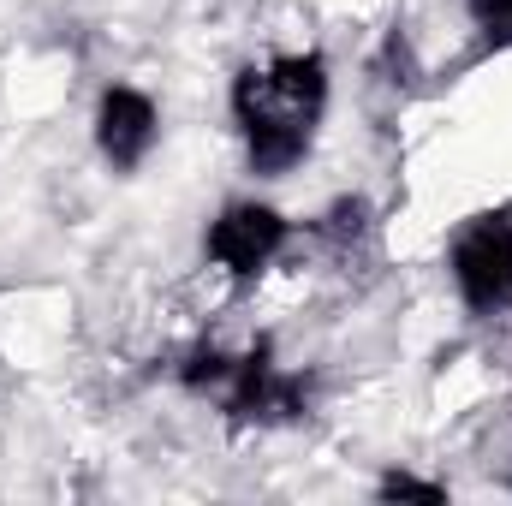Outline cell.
I'll return each mask as SVG.
<instances>
[{"label":"cell","mask_w":512,"mask_h":506,"mask_svg":"<svg viewBox=\"0 0 512 506\" xmlns=\"http://www.w3.org/2000/svg\"><path fill=\"white\" fill-rule=\"evenodd\" d=\"M376 495H382V501H429V506H441L447 501V483H429V477H417V471H387L382 483H376Z\"/></svg>","instance_id":"obj_8"},{"label":"cell","mask_w":512,"mask_h":506,"mask_svg":"<svg viewBox=\"0 0 512 506\" xmlns=\"http://www.w3.org/2000/svg\"><path fill=\"white\" fill-rule=\"evenodd\" d=\"M316 233H322L328 245H340V251H352L358 239H370V203H364V197H334V203L322 209V221H316Z\"/></svg>","instance_id":"obj_6"},{"label":"cell","mask_w":512,"mask_h":506,"mask_svg":"<svg viewBox=\"0 0 512 506\" xmlns=\"http://www.w3.org/2000/svg\"><path fill=\"white\" fill-rule=\"evenodd\" d=\"M465 12H471L483 48H507L512 42V0H465Z\"/></svg>","instance_id":"obj_7"},{"label":"cell","mask_w":512,"mask_h":506,"mask_svg":"<svg viewBox=\"0 0 512 506\" xmlns=\"http://www.w3.org/2000/svg\"><path fill=\"white\" fill-rule=\"evenodd\" d=\"M215 405L239 429H280V423H298L310 411V381L298 370H280L268 346H251V352H239L233 381L215 393Z\"/></svg>","instance_id":"obj_3"},{"label":"cell","mask_w":512,"mask_h":506,"mask_svg":"<svg viewBox=\"0 0 512 506\" xmlns=\"http://www.w3.org/2000/svg\"><path fill=\"white\" fill-rule=\"evenodd\" d=\"M292 245V221L274 209V203H256V197H239V203H227L215 221H209V233H203V256L227 274V280H256V274H268L280 256Z\"/></svg>","instance_id":"obj_4"},{"label":"cell","mask_w":512,"mask_h":506,"mask_svg":"<svg viewBox=\"0 0 512 506\" xmlns=\"http://www.w3.org/2000/svg\"><path fill=\"white\" fill-rule=\"evenodd\" d=\"M489 465L501 471V483H512V411H501V435H495V459Z\"/></svg>","instance_id":"obj_9"},{"label":"cell","mask_w":512,"mask_h":506,"mask_svg":"<svg viewBox=\"0 0 512 506\" xmlns=\"http://www.w3.org/2000/svg\"><path fill=\"white\" fill-rule=\"evenodd\" d=\"M453 292L471 316H507L512 310V209L471 215L447 245Z\"/></svg>","instance_id":"obj_2"},{"label":"cell","mask_w":512,"mask_h":506,"mask_svg":"<svg viewBox=\"0 0 512 506\" xmlns=\"http://www.w3.org/2000/svg\"><path fill=\"white\" fill-rule=\"evenodd\" d=\"M328 60L316 48L304 54H274L262 66H245L233 78V126L245 137V167L256 179H286L310 161L316 126L328 114Z\"/></svg>","instance_id":"obj_1"},{"label":"cell","mask_w":512,"mask_h":506,"mask_svg":"<svg viewBox=\"0 0 512 506\" xmlns=\"http://www.w3.org/2000/svg\"><path fill=\"white\" fill-rule=\"evenodd\" d=\"M161 143V108L137 84H108L96 102V149L114 173H137Z\"/></svg>","instance_id":"obj_5"}]
</instances>
